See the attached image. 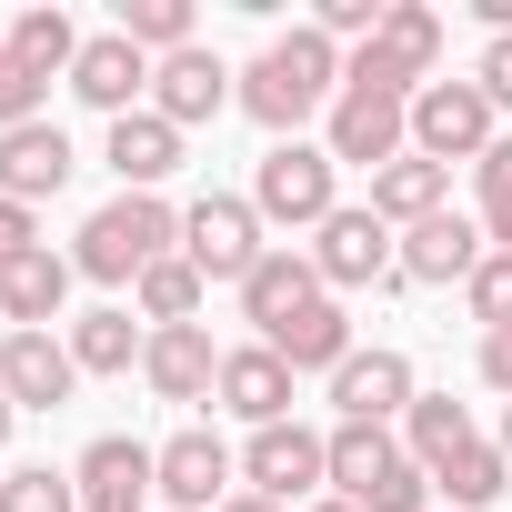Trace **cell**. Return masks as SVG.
Segmentation results:
<instances>
[{
  "label": "cell",
  "instance_id": "6da1fadb",
  "mask_svg": "<svg viewBox=\"0 0 512 512\" xmlns=\"http://www.w3.org/2000/svg\"><path fill=\"white\" fill-rule=\"evenodd\" d=\"M231 101H241L251 121H262L272 141H302V121L342 101V51H332V41H322L312 21H302V31H282V41H272L262 61L241 71V91H231Z\"/></svg>",
  "mask_w": 512,
  "mask_h": 512
},
{
  "label": "cell",
  "instance_id": "7a4b0ae2",
  "mask_svg": "<svg viewBox=\"0 0 512 512\" xmlns=\"http://www.w3.org/2000/svg\"><path fill=\"white\" fill-rule=\"evenodd\" d=\"M181 251V211L161 201V191H121V201H101L91 221H81V241H71V272L81 282H141L151 262H171Z\"/></svg>",
  "mask_w": 512,
  "mask_h": 512
},
{
  "label": "cell",
  "instance_id": "3957f363",
  "mask_svg": "<svg viewBox=\"0 0 512 512\" xmlns=\"http://www.w3.org/2000/svg\"><path fill=\"white\" fill-rule=\"evenodd\" d=\"M251 211H262V231H322L342 211V161L322 141H272L251 161Z\"/></svg>",
  "mask_w": 512,
  "mask_h": 512
},
{
  "label": "cell",
  "instance_id": "277c9868",
  "mask_svg": "<svg viewBox=\"0 0 512 512\" xmlns=\"http://www.w3.org/2000/svg\"><path fill=\"white\" fill-rule=\"evenodd\" d=\"M262 211H251V191H201L191 211H181V262L201 272V282H251V272H262Z\"/></svg>",
  "mask_w": 512,
  "mask_h": 512
},
{
  "label": "cell",
  "instance_id": "5b68a950",
  "mask_svg": "<svg viewBox=\"0 0 512 512\" xmlns=\"http://www.w3.org/2000/svg\"><path fill=\"white\" fill-rule=\"evenodd\" d=\"M432 61H442V11H422V0H392V21L342 61V91H392V101H412V91L432 81Z\"/></svg>",
  "mask_w": 512,
  "mask_h": 512
},
{
  "label": "cell",
  "instance_id": "8992f818",
  "mask_svg": "<svg viewBox=\"0 0 512 512\" xmlns=\"http://www.w3.org/2000/svg\"><path fill=\"white\" fill-rule=\"evenodd\" d=\"M312 272H322L332 302H342V292H372V282H402V231H392L372 201H342V211L312 231Z\"/></svg>",
  "mask_w": 512,
  "mask_h": 512
},
{
  "label": "cell",
  "instance_id": "52a82bcc",
  "mask_svg": "<svg viewBox=\"0 0 512 512\" xmlns=\"http://www.w3.org/2000/svg\"><path fill=\"white\" fill-rule=\"evenodd\" d=\"M241 492H262V502H282V512L322 502V492H332V432H302V422L251 432V452H241Z\"/></svg>",
  "mask_w": 512,
  "mask_h": 512
},
{
  "label": "cell",
  "instance_id": "ba28073f",
  "mask_svg": "<svg viewBox=\"0 0 512 512\" xmlns=\"http://www.w3.org/2000/svg\"><path fill=\"white\" fill-rule=\"evenodd\" d=\"M492 121H502V111H492L482 81H422V91H412V151L442 161V171H452V161H482V151L502 141Z\"/></svg>",
  "mask_w": 512,
  "mask_h": 512
},
{
  "label": "cell",
  "instance_id": "9c48e42d",
  "mask_svg": "<svg viewBox=\"0 0 512 512\" xmlns=\"http://www.w3.org/2000/svg\"><path fill=\"white\" fill-rule=\"evenodd\" d=\"M231 482H241V462L221 452V432H171V442H151V492H161V512H221L231 502Z\"/></svg>",
  "mask_w": 512,
  "mask_h": 512
},
{
  "label": "cell",
  "instance_id": "30bf717a",
  "mask_svg": "<svg viewBox=\"0 0 512 512\" xmlns=\"http://www.w3.org/2000/svg\"><path fill=\"white\" fill-rule=\"evenodd\" d=\"M231 91H241V71L221 61V51H171V61H151V111L171 121V131H201V121H221L231 111Z\"/></svg>",
  "mask_w": 512,
  "mask_h": 512
},
{
  "label": "cell",
  "instance_id": "8fae6325",
  "mask_svg": "<svg viewBox=\"0 0 512 512\" xmlns=\"http://www.w3.org/2000/svg\"><path fill=\"white\" fill-rule=\"evenodd\" d=\"M322 151H332V161H362V171H392V161L412 151V101H392V91H342Z\"/></svg>",
  "mask_w": 512,
  "mask_h": 512
},
{
  "label": "cell",
  "instance_id": "7c38bea8",
  "mask_svg": "<svg viewBox=\"0 0 512 512\" xmlns=\"http://www.w3.org/2000/svg\"><path fill=\"white\" fill-rule=\"evenodd\" d=\"M0 392L21 412H61L81 392V362H71V332H11L0 342Z\"/></svg>",
  "mask_w": 512,
  "mask_h": 512
},
{
  "label": "cell",
  "instance_id": "4fadbf2b",
  "mask_svg": "<svg viewBox=\"0 0 512 512\" xmlns=\"http://www.w3.org/2000/svg\"><path fill=\"white\" fill-rule=\"evenodd\" d=\"M292 382H302V372H292L272 342H241V352H221V392H211V402L241 412L251 432H272V422H292Z\"/></svg>",
  "mask_w": 512,
  "mask_h": 512
},
{
  "label": "cell",
  "instance_id": "5bb4252c",
  "mask_svg": "<svg viewBox=\"0 0 512 512\" xmlns=\"http://www.w3.org/2000/svg\"><path fill=\"white\" fill-rule=\"evenodd\" d=\"M71 141H61V121H21V131H0V201H21V211H41L51 191H71Z\"/></svg>",
  "mask_w": 512,
  "mask_h": 512
},
{
  "label": "cell",
  "instance_id": "9a60e30c",
  "mask_svg": "<svg viewBox=\"0 0 512 512\" xmlns=\"http://www.w3.org/2000/svg\"><path fill=\"white\" fill-rule=\"evenodd\" d=\"M482 262H492V241H482L472 211H432V221L402 231V282H472Z\"/></svg>",
  "mask_w": 512,
  "mask_h": 512
},
{
  "label": "cell",
  "instance_id": "2e32d148",
  "mask_svg": "<svg viewBox=\"0 0 512 512\" xmlns=\"http://www.w3.org/2000/svg\"><path fill=\"white\" fill-rule=\"evenodd\" d=\"M71 91H81L101 121H131V111H141V91H151V61H141L121 31H91V41H81V61H71Z\"/></svg>",
  "mask_w": 512,
  "mask_h": 512
},
{
  "label": "cell",
  "instance_id": "e0dca14e",
  "mask_svg": "<svg viewBox=\"0 0 512 512\" xmlns=\"http://www.w3.org/2000/svg\"><path fill=\"white\" fill-rule=\"evenodd\" d=\"M412 362L392 352V342H372V352H352L342 372H332V402H342V422H402L412 412Z\"/></svg>",
  "mask_w": 512,
  "mask_h": 512
},
{
  "label": "cell",
  "instance_id": "ac0fdd59",
  "mask_svg": "<svg viewBox=\"0 0 512 512\" xmlns=\"http://www.w3.org/2000/svg\"><path fill=\"white\" fill-rule=\"evenodd\" d=\"M141 382H151L161 402H211V392H221V352H211V332H201V322H181V332H151V352H141Z\"/></svg>",
  "mask_w": 512,
  "mask_h": 512
},
{
  "label": "cell",
  "instance_id": "d6986e66",
  "mask_svg": "<svg viewBox=\"0 0 512 512\" xmlns=\"http://www.w3.org/2000/svg\"><path fill=\"white\" fill-rule=\"evenodd\" d=\"M71 251H31V262H11V272H0V322H11V332H51L61 322V302H71Z\"/></svg>",
  "mask_w": 512,
  "mask_h": 512
},
{
  "label": "cell",
  "instance_id": "ffe728a7",
  "mask_svg": "<svg viewBox=\"0 0 512 512\" xmlns=\"http://www.w3.org/2000/svg\"><path fill=\"white\" fill-rule=\"evenodd\" d=\"M322 302V272H312V251H262V272L241 282V322H262V342Z\"/></svg>",
  "mask_w": 512,
  "mask_h": 512
},
{
  "label": "cell",
  "instance_id": "44dd1931",
  "mask_svg": "<svg viewBox=\"0 0 512 512\" xmlns=\"http://www.w3.org/2000/svg\"><path fill=\"white\" fill-rule=\"evenodd\" d=\"M101 161L121 171V191H161V181L181 171V131H171V121H161V111L141 101L131 121H111V141H101Z\"/></svg>",
  "mask_w": 512,
  "mask_h": 512
},
{
  "label": "cell",
  "instance_id": "7402d4cb",
  "mask_svg": "<svg viewBox=\"0 0 512 512\" xmlns=\"http://www.w3.org/2000/svg\"><path fill=\"white\" fill-rule=\"evenodd\" d=\"M71 482H81V502H151V442L101 432V442L71 462ZM151 512H161V502H151Z\"/></svg>",
  "mask_w": 512,
  "mask_h": 512
},
{
  "label": "cell",
  "instance_id": "603a6c76",
  "mask_svg": "<svg viewBox=\"0 0 512 512\" xmlns=\"http://www.w3.org/2000/svg\"><path fill=\"white\" fill-rule=\"evenodd\" d=\"M372 211H382L392 231H412V221L452 211V171H442V161H422V151H402L392 171H372Z\"/></svg>",
  "mask_w": 512,
  "mask_h": 512
},
{
  "label": "cell",
  "instance_id": "cb8c5ba5",
  "mask_svg": "<svg viewBox=\"0 0 512 512\" xmlns=\"http://www.w3.org/2000/svg\"><path fill=\"white\" fill-rule=\"evenodd\" d=\"M272 352H282V362H292V372H342V362H352V352H362V342H352V312H342V302H332V292H322V302H312V312H292V322H282V332H272Z\"/></svg>",
  "mask_w": 512,
  "mask_h": 512
},
{
  "label": "cell",
  "instance_id": "d4e9b609",
  "mask_svg": "<svg viewBox=\"0 0 512 512\" xmlns=\"http://www.w3.org/2000/svg\"><path fill=\"white\" fill-rule=\"evenodd\" d=\"M392 462H402V432L392 422H332V492L342 502H372Z\"/></svg>",
  "mask_w": 512,
  "mask_h": 512
},
{
  "label": "cell",
  "instance_id": "484cf974",
  "mask_svg": "<svg viewBox=\"0 0 512 512\" xmlns=\"http://www.w3.org/2000/svg\"><path fill=\"white\" fill-rule=\"evenodd\" d=\"M81 41H91V31H81L71 11H51V0H41V11H21V21H11V41H0V51H11V61H21L31 81H71Z\"/></svg>",
  "mask_w": 512,
  "mask_h": 512
},
{
  "label": "cell",
  "instance_id": "4316f807",
  "mask_svg": "<svg viewBox=\"0 0 512 512\" xmlns=\"http://www.w3.org/2000/svg\"><path fill=\"white\" fill-rule=\"evenodd\" d=\"M482 432H472V412L452 402V392H412V412H402V452L422 462V472H442L452 452H472Z\"/></svg>",
  "mask_w": 512,
  "mask_h": 512
},
{
  "label": "cell",
  "instance_id": "83f0119b",
  "mask_svg": "<svg viewBox=\"0 0 512 512\" xmlns=\"http://www.w3.org/2000/svg\"><path fill=\"white\" fill-rule=\"evenodd\" d=\"M141 352H151V332H141V322H131L121 302H111V312H81V322H71V362H81V382H91V372H131Z\"/></svg>",
  "mask_w": 512,
  "mask_h": 512
},
{
  "label": "cell",
  "instance_id": "f1b7e54d",
  "mask_svg": "<svg viewBox=\"0 0 512 512\" xmlns=\"http://www.w3.org/2000/svg\"><path fill=\"white\" fill-rule=\"evenodd\" d=\"M201 292H211V282L181 262V251H171V262H151V272L131 282V302H141V322H151V332H181V322H201Z\"/></svg>",
  "mask_w": 512,
  "mask_h": 512
},
{
  "label": "cell",
  "instance_id": "f546056e",
  "mask_svg": "<svg viewBox=\"0 0 512 512\" xmlns=\"http://www.w3.org/2000/svg\"><path fill=\"white\" fill-rule=\"evenodd\" d=\"M502 482H512L502 442H472V452H452V462L432 472V492H442L452 512H482V502H502Z\"/></svg>",
  "mask_w": 512,
  "mask_h": 512
},
{
  "label": "cell",
  "instance_id": "4dcf8cb0",
  "mask_svg": "<svg viewBox=\"0 0 512 512\" xmlns=\"http://www.w3.org/2000/svg\"><path fill=\"white\" fill-rule=\"evenodd\" d=\"M141 61H171V51H191V0H121V21H111Z\"/></svg>",
  "mask_w": 512,
  "mask_h": 512
},
{
  "label": "cell",
  "instance_id": "1f68e13d",
  "mask_svg": "<svg viewBox=\"0 0 512 512\" xmlns=\"http://www.w3.org/2000/svg\"><path fill=\"white\" fill-rule=\"evenodd\" d=\"M0 512H81V482L51 462H21V472H0Z\"/></svg>",
  "mask_w": 512,
  "mask_h": 512
},
{
  "label": "cell",
  "instance_id": "d6a6232c",
  "mask_svg": "<svg viewBox=\"0 0 512 512\" xmlns=\"http://www.w3.org/2000/svg\"><path fill=\"white\" fill-rule=\"evenodd\" d=\"M462 302H472V322H482V332H512V251H492V262L462 282Z\"/></svg>",
  "mask_w": 512,
  "mask_h": 512
},
{
  "label": "cell",
  "instance_id": "836d02e7",
  "mask_svg": "<svg viewBox=\"0 0 512 512\" xmlns=\"http://www.w3.org/2000/svg\"><path fill=\"white\" fill-rule=\"evenodd\" d=\"M41 101H51V81H31L11 51H0V131H21V121H41Z\"/></svg>",
  "mask_w": 512,
  "mask_h": 512
},
{
  "label": "cell",
  "instance_id": "e575fe53",
  "mask_svg": "<svg viewBox=\"0 0 512 512\" xmlns=\"http://www.w3.org/2000/svg\"><path fill=\"white\" fill-rule=\"evenodd\" d=\"M31 251H41V221H31L21 201H0V272H11V262H31Z\"/></svg>",
  "mask_w": 512,
  "mask_h": 512
},
{
  "label": "cell",
  "instance_id": "d590c367",
  "mask_svg": "<svg viewBox=\"0 0 512 512\" xmlns=\"http://www.w3.org/2000/svg\"><path fill=\"white\" fill-rule=\"evenodd\" d=\"M472 191H482V211H492V201H512V141H492V151L472 161Z\"/></svg>",
  "mask_w": 512,
  "mask_h": 512
},
{
  "label": "cell",
  "instance_id": "8d00e7d4",
  "mask_svg": "<svg viewBox=\"0 0 512 512\" xmlns=\"http://www.w3.org/2000/svg\"><path fill=\"white\" fill-rule=\"evenodd\" d=\"M472 81L492 91V111H512V41H482V71Z\"/></svg>",
  "mask_w": 512,
  "mask_h": 512
},
{
  "label": "cell",
  "instance_id": "74e56055",
  "mask_svg": "<svg viewBox=\"0 0 512 512\" xmlns=\"http://www.w3.org/2000/svg\"><path fill=\"white\" fill-rule=\"evenodd\" d=\"M482 382L512 402V332H482Z\"/></svg>",
  "mask_w": 512,
  "mask_h": 512
},
{
  "label": "cell",
  "instance_id": "f35d334b",
  "mask_svg": "<svg viewBox=\"0 0 512 512\" xmlns=\"http://www.w3.org/2000/svg\"><path fill=\"white\" fill-rule=\"evenodd\" d=\"M221 512H282V502H262V492H231V502H221Z\"/></svg>",
  "mask_w": 512,
  "mask_h": 512
},
{
  "label": "cell",
  "instance_id": "ab89813d",
  "mask_svg": "<svg viewBox=\"0 0 512 512\" xmlns=\"http://www.w3.org/2000/svg\"><path fill=\"white\" fill-rule=\"evenodd\" d=\"M302 512H362V502H342V492H322V502H302Z\"/></svg>",
  "mask_w": 512,
  "mask_h": 512
},
{
  "label": "cell",
  "instance_id": "60d3db41",
  "mask_svg": "<svg viewBox=\"0 0 512 512\" xmlns=\"http://www.w3.org/2000/svg\"><path fill=\"white\" fill-rule=\"evenodd\" d=\"M11 422H21V402H11V392H0V442H11Z\"/></svg>",
  "mask_w": 512,
  "mask_h": 512
},
{
  "label": "cell",
  "instance_id": "b9f144b4",
  "mask_svg": "<svg viewBox=\"0 0 512 512\" xmlns=\"http://www.w3.org/2000/svg\"><path fill=\"white\" fill-rule=\"evenodd\" d=\"M492 442H502V462H512V402H502V432H492Z\"/></svg>",
  "mask_w": 512,
  "mask_h": 512
}]
</instances>
